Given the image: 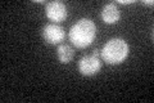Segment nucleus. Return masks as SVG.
Wrapping results in <instances>:
<instances>
[{
  "label": "nucleus",
  "mask_w": 154,
  "mask_h": 103,
  "mask_svg": "<svg viewBox=\"0 0 154 103\" xmlns=\"http://www.w3.org/2000/svg\"><path fill=\"white\" fill-rule=\"evenodd\" d=\"M95 36H96V26L89 18H82L80 21H77L71 27L68 34L69 41L76 48L80 49L88 48L89 45H91Z\"/></svg>",
  "instance_id": "nucleus-1"
},
{
  "label": "nucleus",
  "mask_w": 154,
  "mask_h": 103,
  "mask_svg": "<svg viewBox=\"0 0 154 103\" xmlns=\"http://www.w3.org/2000/svg\"><path fill=\"white\" fill-rule=\"evenodd\" d=\"M128 44L121 37H114L103 47L100 50V57L108 65H118L128 57Z\"/></svg>",
  "instance_id": "nucleus-2"
},
{
  "label": "nucleus",
  "mask_w": 154,
  "mask_h": 103,
  "mask_svg": "<svg viewBox=\"0 0 154 103\" xmlns=\"http://www.w3.org/2000/svg\"><path fill=\"white\" fill-rule=\"evenodd\" d=\"M100 67H102V62L100 58L95 54L85 56L80 60L79 62V71L81 72V75L84 76H93L95 73H98Z\"/></svg>",
  "instance_id": "nucleus-3"
},
{
  "label": "nucleus",
  "mask_w": 154,
  "mask_h": 103,
  "mask_svg": "<svg viewBox=\"0 0 154 103\" xmlns=\"http://www.w3.org/2000/svg\"><path fill=\"white\" fill-rule=\"evenodd\" d=\"M45 14L46 17L53 22H62L67 18V7L60 2H49L45 4Z\"/></svg>",
  "instance_id": "nucleus-4"
},
{
  "label": "nucleus",
  "mask_w": 154,
  "mask_h": 103,
  "mask_svg": "<svg viewBox=\"0 0 154 103\" xmlns=\"http://www.w3.org/2000/svg\"><path fill=\"white\" fill-rule=\"evenodd\" d=\"M64 36H66V32L63 30V27H60L57 23L46 24L44 27V30H42V37H44V40L48 44H51V45L60 44L63 41Z\"/></svg>",
  "instance_id": "nucleus-5"
},
{
  "label": "nucleus",
  "mask_w": 154,
  "mask_h": 103,
  "mask_svg": "<svg viewBox=\"0 0 154 103\" xmlns=\"http://www.w3.org/2000/svg\"><path fill=\"white\" fill-rule=\"evenodd\" d=\"M119 17H121V13H119V9L114 3H109L107 5H104L102 11V19L105 23L113 24L118 21Z\"/></svg>",
  "instance_id": "nucleus-6"
},
{
  "label": "nucleus",
  "mask_w": 154,
  "mask_h": 103,
  "mask_svg": "<svg viewBox=\"0 0 154 103\" xmlns=\"http://www.w3.org/2000/svg\"><path fill=\"white\" fill-rule=\"evenodd\" d=\"M57 57L60 63H69L73 58V49L67 44H60L57 49Z\"/></svg>",
  "instance_id": "nucleus-7"
},
{
  "label": "nucleus",
  "mask_w": 154,
  "mask_h": 103,
  "mask_svg": "<svg viewBox=\"0 0 154 103\" xmlns=\"http://www.w3.org/2000/svg\"><path fill=\"white\" fill-rule=\"evenodd\" d=\"M132 0H128V2H123V0H118V4H123V5H127V4H132Z\"/></svg>",
  "instance_id": "nucleus-8"
},
{
  "label": "nucleus",
  "mask_w": 154,
  "mask_h": 103,
  "mask_svg": "<svg viewBox=\"0 0 154 103\" xmlns=\"http://www.w3.org/2000/svg\"><path fill=\"white\" fill-rule=\"evenodd\" d=\"M145 5H153V0H149V2H144Z\"/></svg>",
  "instance_id": "nucleus-9"
}]
</instances>
